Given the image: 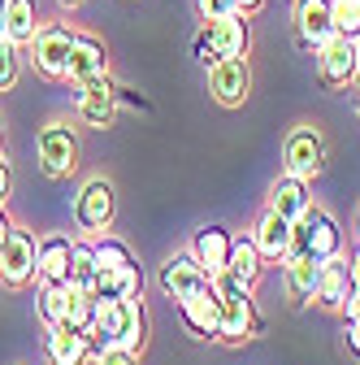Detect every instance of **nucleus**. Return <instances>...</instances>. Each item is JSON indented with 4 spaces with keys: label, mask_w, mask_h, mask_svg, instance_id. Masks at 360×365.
<instances>
[{
    "label": "nucleus",
    "mask_w": 360,
    "mask_h": 365,
    "mask_svg": "<svg viewBox=\"0 0 360 365\" xmlns=\"http://www.w3.org/2000/svg\"><path fill=\"white\" fill-rule=\"evenodd\" d=\"M347 296H351V261L339 252V257L322 261V287H317V304H322V309H330V313H343Z\"/></svg>",
    "instance_id": "nucleus-23"
},
{
    "label": "nucleus",
    "mask_w": 360,
    "mask_h": 365,
    "mask_svg": "<svg viewBox=\"0 0 360 365\" xmlns=\"http://www.w3.org/2000/svg\"><path fill=\"white\" fill-rule=\"evenodd\" d=\"M291 217H282V213H274V209H265L260 217H256V226H252V244L260 248V257L265 261H287V252H291Z\"/></svg>",
    "instance_id": "nucleus-19"
},
{
    "label": "nucleus",
    "mask_w": 360,
    "mask_h": 365,
    "mask_svg": "<svg viewBox=\"0 0 360 365\" xmlns=\"http://www.w3.org/2000/svg\"><path fill=\"white\" fill-rule=\"evenodd\" d=\"M57 5H61L65 14H74V9H83V5H87V0H57Z\"/></svg>",
    "instance_id": "nucleus-40"
},
{
    "label": "nucleus",
    "mask_w": 360,
    "mask_h": 365,
    "mask_svg": "<svg viewBox=\"0 0 360 365\" xmlns=\"http://www.w3.org/2000/svg\"><path fill=\"white\" fill-rule=\"evenodd\" d=\"M9 231H14V222H9V213H5V205H0V244L9 240Z\"/></svg>",
    "instance_id": "nucleus-38"
},
{
    "label": "nucleus",
    "mask_w": 360,
    "mask_h": 365,
    "mask_svg": "<svg viewBox=\"0 0 360 365\" xmlns=\"http://www.w3.org/2000/svg\"><path fill=\"white\" fill-rule=\"evenodd\" d=\"M0 153H5V122H0Z\"/></svg>",
    "instance_id": "nucleus-43"
},
{
    "label": "nucleus",
    "mask_w": 360,
    "mask_h": 365,
    "mask_svg": "<svg viewBox=\"0 0 360 365\" xmlns=\"http://www.w3.org/2000/svg\"><path fill=\"white\" fill-rule=\"evenodd\" d=\"M74 91H78V96H74V118L83 126L105 130V126L117 122V83H113L109 70L96 74V78H87V83H78Z\"/></svg>",
    "instance_id": "nucleus-9"
},
{
    "label": "nucleus",
    "mask_w": 360,
    "mask_h": 365,
    "mask_svg": "<svg viewBox=\"0 0 360 365\" xmlns=\"http://www.w3.org/2000/svg\"><path fill=\"white\" fill-rule=\"evenodd\" d=\"M196 14H200V22H217V18L239 14V5L235 0H196Z\"/></svg>",
    "instance_id": "nucleus-33"
},
{
    "label": "nucleus",
    "mask_w": 360,
    "mask_h": 365,
    "mask_svg": "<svg viewBox=\"0 0 360 365\" xmlns=\"http://www.w3.org/2000/svg\"><path fill=\"white\" fill-rule=\"evenodd\" d=\"M235 5H239V14H243V18H252V14H260V9L269 5V0H235Z\"/></svg>",
    "instance_id": "nucleus-36"
},
{
    "label": "nucleus",
    "mask_w": 360,
    "mask_h": 365,
    "mask_svg": "<svg viewBox=\"0 0 360 365\" xmlns=\"http://www.w3.org/2000/svg\"><path fill=\"white\" fill-rule=\"evenodd\" d=\"M157 283H161V292H165L169 300H187V296H196V292L208 287V274L200 269V261H196L191 252H174V257L161 265Z\"/></svg>",
    "instance_id": "nucleus-14"
},
{
    "label": "nucleus",
    "mask_w": 360,
    "mask_h": 365,
    "mask_svg": "<svg viewBox=\"0 0 360 365\" xmlns=\"http://www.w3.org/2000/svg\"><path fill=\"white\" fill-rule=\"evenodd\" d=\"M92 248H96V265H130L134 261V252L122 240H113V235H96Z\"/></svg>",
    "instance_id": "nucleus-31"
},
{
    "label": "nucleus",
    "mask_w": 360,
    "mask_h": 365,
    "mask_svg": "<svg viewBox=\"0 0 360 365\" xmlns=\"http://www.w3.org/2000/svg\"><path fill=\"white\" fill-rule=\"evenodd\" d=\"M269 209L300 222L308 209H312V182L308 178H295V174H278L274 187H269Z\"/></svg>",
    "instance_id": "nucleus-21"
},
{
    "label": "nucleus",
    "mask_w": 360,
    "mask_h": 365,
    "mask_svg": "<svg viewBox=\"0 0 360 365\" xmlns=\"http://www.w3.org/2000/svg\"><path fill=\"white\" fill-rule=\"evenodd\" d=\"M74 226L83 235H105L117 217V187L109 178H87L74 196Z\"/></svg>",
    "instance_id": "nucleus-7"
},
{
    "label": "nucleus",
    "mask_w": 360,
    "mask_h": 365,
    "mask_svg": "<svg viewBox=\"0 0 360 365\" xmlns=\"http://www.w3.org/2000/svg\"><path fill=\"white\" fill-rule=\"evenodd\" d=\"M178 317H183V327L196 339H217V300H213L208 287L187 296V300H178Z\"/></svg>",
    "instance_id": "nucleus-24"
},
{
    "label": "nucleus",
    "mask_w": 360,
    "mask_h": 365,
    "mask_svg": "<svg viewBox=\"0 0 360 365\" xmlns=\"http://www.w3.org/2000/svg\"><path fill=\"white\" fill-rule=\"evenodd\" d=\"M78 157H83V144H78V126L70 118H53V122L39 126V135H35V165H39L43 178L65 182L78 170Z\"/></svg>",
    "instance_id": "nucleus-3"
},
{
    "label": "nucleus",
    "mask_w": 360,
    "mask_h": 365,
    "mask_svg": "<svg viewBox=\"0 0 360 365\" xmlns=\"http://www.w3.org/2000/svg\"><path fill=\"white\" fill-rule=\"evenodd\" d=\"M74 292L70 283H39V317H43V327H57L70 317V304H74Z\"/></svg>",
    "instance_id": "nucleus-27"
},
{
    "label": "nucleus",
    "mask_w": 360,
    "mask_h": 365,
    "mask_svg": "<svg viewBox=\"0 0 360 365\" xmlns=\"http://www.w3.org/2000/svg\"><path fill=\"white\" fill-rule=\"evenodd\" d=\"M248 48H252V26H248L243 14L204 22V31L196 35V57L204 61V70L221 57H248Z\"/></svg>",
    "instance_id": "nucleus-6"
},
{
    "label": "nucleus",
    "mask_w": 360,
    "mask_h": 365,
    "mask_svg": "<svg viewBox=\"0 0 360 365\" xmlns=\"http://www.w3.org/2000/svg\"><path fill=\"white\" fill-rule=\"evenodd\" d=\"M351 240H356V248H360V205H356V213H351Z\"/></svg>",
    "instance_id": "nucleus-39"
},
{
    "label": "nucleus",
    "mask_w": 360,
    "mask_h": 365,
    "mask_svg": "<svg viewBox=\"0 0 360 365\" xmlns=\"http://www.w3.org/2000/svg\"><path fill=\"white\" fill-rule=\"evenodd\" d=\"M5 14H9V0H0V39H5Z\"/></svg>",
    "instance_id": "nucleus-41"
},
{
    "label": "nucleus",
    "mask_w": 360,
    "mask_h": 365,
    "mask_svg": "<svg viewBox=\"0 0 360 365\" xmlns=\"http://www.w3.org/2000/svg\"><path fill=\"white\" fill-rule=\"evenodd\" d=\"M96 248H92V240H74V252H70V287H78V292H92V283H96Z\"/></svg>",
    "instance_id": "nucleus-28"
},
{
    "label": "nucleus",
    "mask_w": 360,
    "mask_h": 365,
    "mask_svg": "<svg viewBox=\"0 0 360 365\" xmlns=\"http://www.w3.org/2000/svg\"><path fill=\"white\" fill-rule=\"evenodd\" d=\"M312 61H317V83L322 91H347L356 83V39L347 35H330L317 53H312Z\"/></svg>",
    "instance_id": "nucleus-12"
},
{
    "label": "nucleus",
    "mask_w": 360,
    "mask_h": 365,
    "mask_svg": "<svg viewBox=\"0 0 360 365\" xmlns=\"http://www.w3.org/2000/svg\"><path fill=\"white\" fill-rule=\"evenodd\" d=\"M208 96L221 109H243L252 101V61L248 57H221L208 66Z\"/></svg>",
    "instance_id": "nucleus-10"
},
{
    "label": "nucleus",
    "mask_w": 360,
    "mask_h": 365,
    "mask_svg": "<svg viewBox=\"0 0 360 365\" xmlns=\"http://www.w3.org/2000/svg\"><path fill=\"white\" fill-rule=\"evenodd\" d=\"M70 252H74V240H70V235H48V240H39V252H35V283H70Z\"/></svg>",
    "instance_id": "nucleus-22"
},
{
    "label": "nucleus",
    "mask_w": 360,
    "mask_h": 365,
    "mask_svg": "<svg viewBox=\"0 0 360 365\" xmlns=\"http://www.w3.org/2000/svg\"><path fill=\"white\" fill-rule=\"evenodd\" d=\"M109 70V48L100 35H87V31H74V48H70V61H65V83H87Z\"/></svg>",
    "instance_id": "nucleus-16"
},
{
    "label": "nucleus",
    "mask_w": 360,
    "mask_h": 365,
    "mask_svg": "<svg viewBox=\"0 0 360 365\" xmlns=\"http://www.w3.org/2000/svg\"><path fill=\"white\" fill-rule=\"evenodd\" d=\"M39 31V14H35V0H9V14H5V39L26 48Z\"/></svg>",
    "instance_id": "nucleus-26"
},
{
    "label": "nucleus",
    "mask_w": 360,
    "mask_h": 365,
    "mask_svg": "<svg viewBox=\"0 0 360 365\" xmlns=\"http://www.w3.org/2000/svg\"><path fill=\"white\" fill-rule=\"evenodd\" d=\"M43 352H48L53 365H83L92 356V339H87V331H78L70 322H57L43 335Z\"/></svg>",
    "instance_id": "nucleus-20"
},
{
    "label": "nucleus",
    "mask_w": 360,
    "mask_h": 365,
    "mask_svg": "<svg viewBox=\"0 0 360 365\" xmlns=\"http://www.w3.org/2000/svg\"><path fill=\"white\" fill-rule=\"evenodd\" d=\"M291 26H295V43H300V48L317 53L322 43L334 35L330 0H295V5H291Z\"/></svg>",
    "instance_id": "nucleus-13"
},
{
    "label": "nucleus",
    "mask_w": 360,
    "mask_h": 365,
    "mask_svg": "<svg viewBox=\"0 0 360 365\" xmlns=\"http://www.w3.org/2000/svg\"><path fill=\"white\" fill-rule=\"evenodd\" d=\"M330 165V140L317 122H295L287 135H282V174H295V178H322Z\"/></svg>",
    "instance_id": "nucleus-4"
},
{
    "label": "nucleus",
    "mask_w": 360,
    "mask_h": 365,
    "mask_svg": "<svg viewBox=\"0 0 360 365\" xmlns=\"http://www.w3.org/2000/svg\"><path fill=\"white\" fill-rule=\"evenodd\" d=\"M330 18H334V35L356 39L360 35V0H330Z\"/></svg>",
    "instance_id": "nucleus-30"
},
{
    "label": "nucleus",
    "mask_w": 360,
    "mask_h": 365,
    "mask_svg": "<svg viewBox=\"0 0 360 365\" xmlns=\"http://www.w3.org/2000/svg\"><path fill=\"white\" fill-rule=\"evenodd\" d=\"M343 348L351 361H360V296L351 292L343 304Z\"/></svg>",
    "instance_id": "nucleus-29"
},
{
    "label": "nucleus",
    "mask_w": 360,
    "mask_h": 365,
    "mask_svg": "<svg viewBox=\"0 0 360 365\" xmlns=\"http://www.w3.org/2000/svg\"><path fill=\"white\" fill-rule=\"evenodd\" d=\"M356 113H360V78H356Z\"/></svg>",
    "instance_id": "nucleus-44"
},
{
    "label": "nucleus",
    "mask_w": 360,
    "mask_h": 365,
    "mask_svg": "<svg viewBox=\"0 0 360 365\" xmlns=\"http://www.w3.org/2000/svg\"><path fill=\"white\" fill-rule=\"evenodd\" d=\"M282 292H287V304L291 309H308L317 300V287H322V261L312 257H287L282 261Z\"/></svg>",
    "instance_id": "nucleus-17"
},
{
    "label": "nucleus",
    "mask_w": 360,
    "mask_h": 365,
    "mask_svg": "<svg viewBox=\"0 0 360 365\" xmlns=\"http://www.w3.org/2000/svg\"><path fill=\"white\" fill-rule=\"evenodd\" d=\"M231 244H235V235L226 231V226H200V231L191 235V248H187V252L200 261V269L213 279V274L226 269V261H231Z\"/></svg>",
    "instance_id": "nucleus-18"
},
{
    "label": "nucleus",
    "mask_w": 360,
    "mask_h": 365,
    "mask_svg": "<svg viewBox=\"0 0 360 365\" xmlns=\"http://www.w3.org/2000/svg\"><path fill=\"white\" fill-rule=\"evenodd\" d=\"M9 196H14V170H9L5 153H0V205H9Z\"/></svg>",
    "instance_id": "nucleus-35"
},
{
    "label": "nucleus",
    "mask_w": 360,
    "mask_h": 365,
    "mask_svg": "<svg viewBox=\"0 0 360 365\" xmlns=\"http://www.w3.org/2000/svg\"><path fill=\"white\" fill-rule=\"evenodd\" d=\"M87 339H92V356H96V352H105V348H130V352H144V344H148V313H144V296L100 304L96 327L87 331Z\"/></svg>",
    "instance_id": "nucleus-2"
},
{
    "label": "nucleus",
    "mask_w": 360,
    "mask_h": 365,
    "mask_svg": "<svg viewBox=\"0 0 360 365\" xmlns=\"http://www.w3.org/2000/svg\"><path fill=\"white\" fill-rule=\"evenodd\" d=\"M260 269H265V257H260V248L252 244V235L235 240V244H231V261H226V274H231V279H239L243 287H256Z\"/></svg>",
    "instance_id": "nucleus-25"
},
{
    "label": "nucleus",
    "mask_w": 360,
    "mask_h": 365,
    "mask_svg": "<svg viewBox=\"0 0 360 365\" xmlns=\"http://www.w3.org/2000/svg\"><path fill=\"white\" fill-rule=\"evenodd\" d=\"M356 78H360V35H356Z\"/></svg>",
    "instance_id": "nucleus-42"
},
{
    "label": "nucleus",
    "mask_w": 360,
    "mask_h": 365,
    "mask_svg": "<svg viewBox=\"0 0 360 365\" xmlns=\"http://www.w3.org/2000/svg\"><path fill=\"white\" fill-rule=\"evenodd\" d=\"M92 296H96V304L144 296V269H139V261H130V265H100L96 269V283H92Z\"/></svg>",
    "instance_id": "nucleus-15"
},
{
    "label": "nucleus",
    "mask_w": 360,
    "mask_h": 365,
    "mask_svg": "<svg viewBox=\"0 0 360 365\" xmlns=\"http://www.w3.org/2000/svg\"><path fill=\"white\" fill-rule=\"evenodd\" d=\"M22 78V61H18V43L0 39V91H14Z\"/></svg>",
    "instance_id": "nucleus-32"
},
{
    "label": "nucleus",
    "mask_w": 360,
    "mask_h": 365,
    "mask_svg": "<svg viewBox=\"0 0 360 365\" xmlns=\"http://www.w3.org/2000/svg\"><path fill=\"white\" fill-rule=\"evenodd\" d=\"M96 365H139V352H130V348H105L92 356Z\"/></svg>",
    "instance_id": "nucleus-34"
},
{
    "label": "nucleus",
    "mask_w": 360,
    "mask_h": 365,
    "mask_svg": "<svg viewBox=\"0 0 360 365\" xmlns=\"http://www.w3.org/2000/svg\"><path fill=\"white\" fill-rule=\"evenodd\" d=\"M26 48H31V66H35L39 78L65 83V61H70V48H74V26H65V22H43Z\"/></svg>",
    "instance_id": "nucleus-8"
},
{
    "label": "nucleus",
    "mask_w": 360,
    "mask_h": 365,
    "mask_svg": "<svg viewBox=\"0 0 360 365\" xmlns=\"http://www.w3.org/2000/svg\"><path fill=\"white\" fill-rule=\"evenodd\" d=\"M343 252V231H339V222L312 205L295 226H291V252L287 257H312V261H330Z\"/></svg>",
    "instance_id": "nucleus-5"
},
{
    "label": "nucleus",
    "mask_w": 360,
    "mask_h": 365,
    "mask_svg": "<svg viewBox=\"0 0 360 365\" xmlns=\"http://www.w3.org/2000/svg\"><path fill=\"white\" fill-rule=\"evenodd\" d=\"M208 292L217 300V339L221 344H248L265 331V317L252 304V287H243L239 279H231L226 269L208 279Z\"/></svg>",
    "instance_id": "nucleus-1"
},
{
    "label": "nucleus",
    "mask_w": 360,
    "mask_h": 365,
    "mask_svg": "<svg viewBox=\"0 0 360 365\" xmlns=\"http://www.w3.org/2000/svg\"><path fill=\"white\" fill-rule=\"evenodd\" d=\"M351 292L360 296V248H356V257H351Z\"/></svg>",
    "instance_id": "nucleus-37"
},
{
    "label": "nucleus",
    "mask_w": 360,
    "mask_h": 365,
    "mask_svg": "<svg viewBox=\"0 0 360 365\" xmlns=\"http://www.w3.org/2000/svg\"><path fill=\"white\" fill-rule=\"evenodd\" d=\"M35 252H39V240L26 226H14L9 240L0 244V283L9 292H22L35 283Z\"/></svg>",
    "instance_id": "nucleus-11"
}]
</instances>
